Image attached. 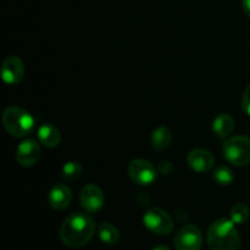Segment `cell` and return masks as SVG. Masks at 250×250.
Wrapping results in <instances>:
<instances>
[{"instance_id": "cell-1", "label": "cell", "mask_w": 250, "mask_h": 250, "mask_svg": "<svg viewBox=\"0 0 250 250\" xmlns=\"http://www.w3.org/2000/svg\"><path fill=\"white\" fill-rule=\"evenodd\" d=\"M95 233V222L84 212H75L63 221L60 229V239L70 248L85 246Z\"/></svg>"}, {"instance_id": "cell-2", "label": "cell", "mask_w": 250, "mask_h": 250, "mask_svg": "<svg viewBox=\"0 0 250 250\" xmlns=\"http://www.w3.org/2000/svg\"><path fill=\"white\" fill-rule=\"evenodd\" d=\"M208 246L211 250H238L241 236L232 220L220 219L208 229Z\"/></svg>"}, {"instance_id": "cell-3", "label": "cell", "mask_w": 250, "mask_h": 250, "mask_svg": "<svg viewBox=\"0 0 250 250\" xmlns=\"http://www.w3.org/2000/svg\"><path fill=\"white\" fill-rule=\"evenodd\" d=\"M2 124L7 133L16 138L28 136L34 128V119L32 115L19 106H9L5 109Z\"/></svg>"}, {"instance_id": "cell-4", "label": "cell", "mask_w": 250, "mask_h": 250, "mask_svg": "<svg viewBox=\"0 0 250 250\" xmlns=\"http://www.w3.org/2000/svg\"><path fill=\"white\" fill-rule=\"evenodd\" d=\"M224 156L234 166H246L250 163V138L246 136L229 137L222 146Z\"/></svg>"}, {"instance_id": "cell-5", "label": "cell", "mask_w": 250, "mask_h": 250, "mask_svg": "<svg viewBox=\"0 0 250 250\" xmlns=\"http://www.w3.org/2000/svg\"><path fill=\"white\" fill-rule=\"evenodd\" d=\"M143 224L146 229L159 236H167L173 231L172 219L160 208H151L146 210L143 216Z\"/></svg>"}, {"instance_id": "cell-6", "label": "cell", "mask_w": 250, "mask_h": 250, "mask_svg": "<svg viewBox=\"0 0 250 250\" xmlns=\"http://www.w3.org/2000/svg\"><path fill=\"white\" fill-rule=\"evenodd\" d=\"M176 250H199L203 246V233L195 225H186L176 233Z\"/></svg>"}, {"instance_id": "cell-7", "label": "cell", "mask_w": 250, "mask_h": 250, "mask_svg": "<svg viewBox=\"0 0 250 250\" xmlns=\"http://www.w3.org/2000/svg\"><path fill=\"white\" fill-rule=\"evenodd\" d=\"M128 176L134 183L139 186H149L156 180V168L144 159H134L128 165Z\"/></svg>"}, {"instance_id": "cell-8", "label": "cell", "mask_w": 250, "mask_h": 250, "mask_svg": "<svg viewBox=\"0 0 250 250\" xmlns=\"http://www.w3.org/2000/svg\"><path fill=\"white\" fill-rule=\"evenodd\" d=\"M81 205L83 209L90 214H95L103 208L105 197L103 190L95 185H87L82 188L80 194Z\"/></svg>"}, {"instance_id": "cell-9", "label": "cell", "mask_w": 250, "mask_h": 250, "mask_svg": "<svg viewBox=\"0 0 250 250\" xmlns=\"http://www.w3.org/2000/svg\"><path fill=\"white\" fill-rule=\"evenodd\" d=\"M39 158H41V146L34 139H27L17 146L16 160L23 167H31L36 165Z\"/></svg>"}, {"instance_id": "cell-10", "label": "cell", "mask_w": 250, "mask_h": 250, "mask_svg": "<svg viewBox=\"0 0 250 250\" xmlns=\"http://www.w3.org/2000/svg\"><path fill=\"white\" fill-rule=\"evenodd\" d=\"M24 76L23 61L19 56H9L2 62L1 77L2 81L7 84H17L22 81Z\"/></svg>"}, {"instance_id": "cell-11", "label": "cell", "mask_w": 250, "mask_h": 250, "mask_svg": "<svg viewBox=\"0 0 250 250\" xmlns=\"http://www.w3.org/2000/svg\"><path fill=\"white\" fill-rule=\"evenodd\" d=\"M187 163L189 167L195 172H208L215 165V159L209 150L197 148L193 149L187 156Z\"/></svg>"}, {"instance_id": "cell-12", "label": "cell", "mask_w": 250, "mask_h": 250, "mask_svg": "<svg viewBox=\"0 0 250 250\" xmlns=\"http://www.w3.org/2000/svg\"><path fill=\"white\" fill-rule=\"evenodd\" d=\"M71 200H72V190L63 183H58L49 190L48 202L53 209L65 210L71 204Z\"/></svg>"}, {"instance_id": "cell-13", "label": "cell", "mask_w": 250, "mask_h": 250, "mask_svg": "<svg viewBox=\"0 0 250 250\" xmlns=\"http://www.w3.org/2000/svg\"><path fill=\"white\" fill-rule=\"evenodd\" d=\"M234 129V119L229 114H220L212 121V131L220 139H227Z\"/></svg>"}, {"instance_id": "cell-14", "label": "cell", "mask_w": 250, "mask_h": 250, "mask_svg": "<svg viewBox=\"0 0 250 250\" xmlns=\"http://www.w3.org/2000/svg\"><path fill=\"white\" fill-rule=\"evenodd\" d=\"M38 138L46 148H56L61 142V134L55 126L44 124L38 128Z\"/></svg>"}, {"instance_id": "cell-15", "label": "cell", "mask_w": 250, "mask_h": 250, "mask_svg": "<svg viewBox=\"0 0 250 250\" xmlns=\"http://www.w3.org/2000/svg\"><path fill=\"white\" fill-rule=\"evenodd\" d=\"M172 142V132L166 126H160L154 129L151 134V146L156 150H165Z\"/></svg>"}, {"instance_id": "cell-16", "label": "cell", "mask_w": 250, "mask_h": 250, "mask_svg": "<svg viewBox=\"0 0 250 250\" xmlns=\"http://www.w3.org/2000/svg\"><path fill=\"white\" fill-rule=\"evenodd\" d=\"M98 236L100 241L107 246H114L120 238V232L116 227L110 222H102L98 227Z\"/></svg>"}, {"instance_id": "cell-17", "label": "cell", "mask_w": 250, "mask_h": 250, "mask_svg": "<svg viewBox=\"0 0 250 250\" xmlns=\"http://www.w3.org/2000/svg\"><path fill=\"white\" fill-rule=\"evenodd\" d=\"M229 216L231 220L236 225H242L244 222L248 221L250 216V210L243 203H238V204H234L231 208V211H229Z\"/></svg>"}, {"instance_id": "cell-18", "label": "cell", "mask_w": 250, "mask_h": 250, "mask_svg": "<svg viewBox=\"0 0 250 250\" xmlns=\"http://www.w3.org/2000/svg\"><path fill=\"white\" fill-rule=\"evenodd\" d=\"M212 177H214V180L221 186H229L234 181V175L233 172H232V170L225 165L217 166V167L215 168Z\"/></svg>"}, {"instance_id": "cell-19", "label": "cell", "mask_w": 250, "mask_h": 250, "mask_svg": "<svg viewBox=\"0 0 250 250\" xmlns=\"http://www.w3.org/2000/svg\"><path fill=\"white\" fill-rule=\"evenodd\" d=\"M82 173V166L77 161H68L63 165L62 171H61V176L65 181H75Z\"/></svg>"}, {"instance_id": "cell-20", "label": "cell", "mask_w": 250, "mask_h": 250, "mask_svg": "<svg viewBox=\"0 0 250 250\" xmlns=\"http://www.w3.org/2000/svg\"><path fill=\"white\" fill-rule=\"evenodd\" d=\"M242 106H243L244 111L250 116V83L244 89L243 98H242Z\"/></svg>"}, {"instance_id": "cell-21", "label": "cell", "mask_w": 250, "mask_h": 250, "mask_svg": "<svg viewBox=\"0 0 250 250\" xmlns=\"http://www.w3.org/2000/svg\"><path fill=\"white\" fill-rule=\"evenodd\" d=\"M172 170V165L168 161H163V163L159 164V172L164 173V175H167Z\"/></svg>"}, {"instance_id": "cell-22", "label": "cell", "mask_w": 250, "mask_h": 250, "mask_svg": "<svg viewBox=\"0 0 250 250\" xmlns=\"http://www.w3.org/2000/svg\"><path fill=\"white\" fill-rule=\"evenodd\" d=\"M242 4H243L244 12H246L247 16L250 19V0H242Z\"/></svg>"}, {"instance_id": "cell-23", "label": "cell", "mask_w": 250, "mask_h": 250, "mask_svg": "<svg viewBox=\"0 0 250 250\" xmlns=\"http://www.w3.org/2000/svg\"><path fill=\"white\" fill-rule=\"evenodd\" d=\"M153 250H171V249L168 248L167 246H158V247H155Z\"/></svg>"}]
</instances>
